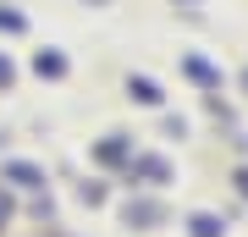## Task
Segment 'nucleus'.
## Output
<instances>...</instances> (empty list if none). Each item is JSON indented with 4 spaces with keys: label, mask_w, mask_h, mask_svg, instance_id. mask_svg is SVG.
Returning <instances> with one entry per match:
<instances>
[{
    "label": "nucleus",
    "mask_w": 248,
    "mask_h": 237,
    "mask_svg": "<svg viewBox=\"0 0 248 237\" xmlns=\"http://www.w3.org/2000/svg\"><path fill=\"white\" fill-rule=\"evenodd\" d=\"M33 72H39V78H66V55L39 50V55H33Z\"/></svg>",
    "instance_id": "2"
},
{
    "label": "nucleus",
    "mask_w": 248,
    "mask_h": 237,
    "mask_svg": "<svg viewBox=\"0 0 248 237\" xmlns=\"http://www.w3.org/2000/svg\"><path fill=\"white\" fill-rule=\"evenodd\" d=\"M187 226H193V237H221V232H226V226H221L215 215H193Z\"/></svg>",
    "instance_id": "7"
},
{
    "label": "nucleus",
    "mask_w": 248,
    "mask_h": 237,
    "mask_svg": "<svg viewBox=\"0 0 248 237\" xmlns=\"http://www.w3.org/2000/svg\"><path fill=\"white\" fill-rule=\"evenodd\" d=\"M187 72H193L199 83H210V88H221V72H215L210 61H199V55H193V61H187Z\"/></svg>",
    "instance_id": "6"
},
{
    "label": "nucleus",
    "mask_w": 248,
    "mask_h": 237,
    "mask_svg": "<svg viewBox=\"0 0 248 237\" xmlns=\"http://www.w3.org/2000/svg\"><path fill=\"white\" fill-rule=\"evenodd\" d=\"M6 176H11L17 188H39V182H45V171H39V166H28V160H11Z\"/></svg>",
    "instance_id": "3"
},
{
    "label": "nucleus",
    "mask_w": 248,
    "mask_h": 237,
    "mask_svg": "<svg viewBox=\"0 0 248 237\" xmlns=\"http://www.w3.org/2000/svg\"><path fill=\"white\" fill-rule=\"evenodd\" d=\"M237 188H243V193H248V171H237Z\"/></svg>",
    "instance_id": "11"
},
{
    "label": "nucleus",
    "mask_w": 248,
    "mask_h": 237,
    "mask_svg": "<svg viewBox=\"0 0 248 237\" xmlns=\"http://www.w3.org/2000/svg\"><path fill=\"white\" fill-rule=\"evenodd\" d=\"M6 215H11V199H6V193H0V221H6Z\"/></svg>",
    "instance_id": "10"
},
{
    "label": "nucleus",
    "mask_w": 248,
    "mask_h": 237,
    "mask_svg": "<svg viewBox=\"0 0 248 237\" xmlns=\"http://www.w3.org/2000/svg\"><path fill=\"white\" fill-rule=\"evenodd\" d=\"M127 171H133V176H149V182H166V176H171V166H166L160 155H143V160H133Z\"/></svg>",
    "instance_id": "1"
},
{
    "label": "nucleus",
    "mask_w": 248,
    "mask_h": 237,
    "mask_svg": "<svg viewBox=\"0 0 248 237\" xmlns=\"http://www.w3.org/2000/svg\"><path fill=\"white\" fill-rule=\"evenodd\" d=\"M6 83H11V61L0 55V88H6Z\"/></svg>",
    "instance_id": "9"
},
{
    "label": "nucleus",
    "mask_w": 248,
    "mask_h": 237,
    "mask_svg": "<svg viewBox=\"0 0 248 237\" xmlns=\"http://www.w3.org/2000/svg\"><path fill=\"white\" fill-rule=\"evenodd\" d=\"M94 160H99V166H122V160H127V143H122V138L99 143V149H94Z\"/></svg>",
    "instance_id": "4"
},
{
    "label": "nucleus",
    "mask_w": 248,
    "mask_h": 237,
    "mask_svg": "<svg viewBox=\"0 0 248 237\" xmlns=\"http://www.w3.org/2000/svg\"><path fill=\"white\" fill-rule=\"evenodd\" d=\"M127 88H133V99H138V105H160V88H155L149 78H133Z\"/></svg>",
    "instance_id": "5"
},
{
    "label": "nucleus",
    "mask_w": 248,
    "mask_h": 237,
    "mask_svg": "<svg viewBox=\"0 0 248 237\" xmlns=\"http://www.w3.org/2000/svg\"><path fill=\"white\" fill-rule=\"evenodd\" d=\"M0 28H6V33H22V17L17 11H0Z\"/></svg>",
    "instance_id": "8"
}]
</instances>
